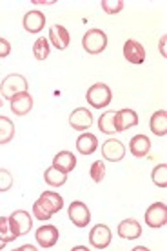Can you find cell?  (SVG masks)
<instances>
[{"label":"cell","mask_w":167,"mask_h":251,"mask_svg":"<svg viewBox=\"0 0 167 251\" xmlns=\"http://www.w3.org/2000/svg\"><path fill=\"white\" fill-rule=\"evenodd\" d=\"M142 235V227L136 222L135 219L122 220L120 226H118V237H122L125 240H135Z\"/></svg>","instance_id":"cell-16"},{"label":"cell","mask_w":167,"mask_h":251,"mask_svg":"<svg viewBox=\"0 0 167 251\" xmlns=\"http://www.w3.org/2000/svg\"><path fill=\"white\" fill-rule=\"evenodd\" d=\"M46 25V15L38 9H33V11H27L24 15V29L29 33H38L44 29Z\"/></svg>","instance_id":"cell-14"},{"label":"cell","mask_w":167,"mask_h":251,"mask_svg":"<svg viewBox=\"0 0 167 251\" xmlns=\"http://www.w3.org/2000/svg\"><path fill=\"white\" fill-rule=\"evenodd\" d=\"M69 219L76 227H86L91 220V211L89 207L80 201H74L71 206H69Z\"/></svg>","instance_id":"cell-7"},{"label":"cell","mask_w":167,"mask_h":251,"mask_svg":"<svg viewBox=\"0 0 167 251\" xmlns=\"http://www.w3.org/2000/svg\"><path fill=\"white\" fill-rule=\"evenodd\" d=\"M138 124V115L133 109H120L115 117V127L117 131H125L129 127H135Z\"/></svg>","instance_id":"cell-15"},{"label":"cell","mask_w":167,"mask_h":251,"mask_svg":"<svg viewBox=\"0 0 167 251\" xmlns=\"http://www.w3.org/2000/svg\"><path fill=\"white\" fill-rule=\"evenodd\" d=\"M111 229L105 226V224H96L89 233V242L93 244V248L96 250H105L109 242H111Z\"/></svg>","instance_id":"cell-9"},{"label":"cell","mask_w":167,"mask_h":251,"mask_svg":"<svg viewBox=\"0 0 167 251\" xmlns=\"http://www.w3.org/2000/svg\"><path fill=\"white\" fill-rule=\"evenodd\" d=\"M9 53H11V44L7 42L6 38H2V37H0V58L7 57Z\"/></svg>","instance_id":"cell-31"},{"label":"cell","mask_w":167,"mask_h":251,"mask_svg":"<svg viewBox=\"0 0 167 251\" xmlns=\"http://www.w3.org/2000/svg\"><path fill=\"white\" fill-rule=\"evenodd\" d=\"M167 222V207L164 202H155V204H151L147 207V211H145V224L149 227H164Z\"/></svg>","instance_id":"cell-6"},{"label":"cell","mask_w":167,"mask_h":251,"mask_svg":"<svg viewBox=\"0 0 167 251\" xmlns=\"http://www.w3.org/2000/svg\"><path fill=\"white\" fill-rule=\"evenodd\" d=\"M102 9L107 15H115L124 9V2L122 0H102Z\"/></svg>","instance_id":"cell-29"},{"label":"cell","mask_w":167,"mask_h":251,"mask_svg":"<svg viewBox=\"0 0 167 251\" xmlns=\"http://www.w3.org/2000/svg\"><path fill=\"white\" fill-rule=\"evenodd\" d=\"M6 244H7L6 240H2V239H0V250H4V248H6Z\"/></svg>","instance_id":"cell-34"},{"label":"cell","mask_w":167,"mask_h":251,"mask_svg":"<svg viewBox=\"0 0 167 251\" xmlns=\"http://www.w3.org/2000/svg\"><path fill=\"white\" fill-rule=\"evenodd\" d=\"M82 48L89 55H98L107 48V35L102 29H89L82 38Z\"/></svg>","instance_id":"cell-2"},{"label":"cell","mask_w":167,"mask_h":251,"mask_svg":"<svg viewBox=\"0 0 167 251\" xmlns=\"http://www.w3.org/2000/svg\"><path fill=\"white\" fill-rule=\"evenodd\" d=\"M11 186H13V175L7 170H2V168H0V193L9 191Z\"/></svg>","instance_id":"cell-30"},{"label":"cell","mask_w":167,"mask_h":251,"mask_svg":"<svg viewBox=\"0 0 167 251\" xmlns=\"http://www.w3.org/2000/svg\"><path fill=\"white\" fill-rule=\"evenodd\" d=\"M124 57L131 64H143L145 60V50L140 42L136 40H127L124 44Z\"/></svg>","instance_id":"cell-12"},{"label":"cell","mask_w":167,"mask_h":251,"mask_svg":"<svg viewBox=\"0 0 167 251\" xmlns=\"http://www.w3.org/2000/svg\"><path fill=\"white\" fill-rule=\"evenodd\" d=\"M0 239L6 240V242H11V240L17 239V235L11 231V226H9V219H7V217H0Z\"/></svg>","instance_id":"cell-27"},{"label":"cell","mask_w":167,"mask_h":251,"mask_svg":"<svg viewBox=\"0 0 167 251\" xmlns=\"http://www.w3.org/2000/svg\"><path fill=\"white\" fill-rule=\"evenodd\" d=\"M2 104H4V102H2V99H0V107H2Z\"/></svg>","instance_id":"cell-35"},{"label":"cell","mask_w":167,"mask_h":251,"mask_svg":"<svg viewBox=\"0 0 167 251\" xmlns=\"http://www.w3.org/2000/svg\"><path fill=\"white\" fill-rule=\"evenodd\" d=\"M166 42H167V37L164 35V37L160 38V53L162 57H167V51H166Z\"/></svg>","instance_id":"cell-32"},{"label":"cell","mask_w":167,"mask_h":251,"mask_svg":"<svg viewBox=\"0 0 167 251\" xmlns=\"http://www.w3.org/2000/svg\"><path fill=\"white\" fill-rule=\"evenodd\" d=\"M74 166H76V157H74L71 151H60L53 158V168H56L58 171H64V173L73 171Z\"/></svg>","instance_id":"cell-19"},{"label":"cell","mask_w":167,"mask_h":251,"mask_svg":"<svg viewBox=\"0 0 167 251\" xmlns=\"http://www.w3.org/2000/svg\"><path fill=\"white\" fill-rule=\"evenodd\" d=\"M15 137V124L7 117H0V144L11 142Z\"/></svg>","instance_id":"cell-24"},{"label":"cell","mask_w":167,"mask_h":251,"mask_svg":"<svg viewBox=\"0 0 167 251\" xmlns=\"http://www.w3.org/2000/svg\"><path fill=\"white\" fill-rule=\"evenodd\" d=\"M96 148H98V140H96L93 133H84V135L76 138V150L82 155H93Z\"/></svg>","instance_id":"cell-20"},{"label":"cell","mask_w":167,"mask_h":251,"mask_svg":"<svg viewBox=\"0 0 167 251\" xmlns=\"http://www.w3.org/2000/svg\"><path fill=\"white\" fill-rule=\"evenodd\" d=\"M69 31L64 27V25H53L49 29V42L55 46L56 50H66L69 46Z\"/></svg>","instance_id":"cell-18"},{"label":"cell","mask_w":167,"mask_h":251,"mask_svg":"<svg viewBox=\"0 0 167 251\" xmlns=\"http://www.w3.org/2000/svg\"><path fill=\"white\" fill-rule=\"evenodd\" d=\"M115 117H117V111H105V113L98 119L100 131L105 133V135L117 133V127H115Z\"/></svg>","instance_id":"cell-23"},{"label":"cell","mask_w":167,"mask_h":251,"mask_svg":"<svg viewBox=\"0 0 167 251\" xmlns=\"http://www.w3.org/2000/svg\"><path fill=\"white\" fill-rule=\"evenodd\" d=\"M151 178H153V182L158 188H167V164L156 166L155 170H153V173H151Z\"/></svg>","instance_id":"cell-26"},{"label":"cell","mask_w":167,"mask_h":251,"mask_svg":"<svg viewBox=\"0 0 167 251\" xmlns=\"http://www.w3.org/2000/svg\"><path fill=\"white\" fill-rule=\"evenodd\" d=\"M20 250L24 251V250H29V251H33L35 250V246H22V248H20Z\"/></svg>","instance_id":"cell-33"},{"label":"cell","mask_w":167,"mask_h":251,"mask_svg":"<svg viewBox=\"0 0 167 251\" xmlns=\"http://www.w3.org/2000/svg\"><path fill=\"white\" fill-rule=\"evenodd\" d=\"M37 242L42 250H48V248H53V246L58 242V227L56 226H42L38 227L37 233Z\"/></svg>","instance_id":"cell-11"},{"label":"cell","mask_w":167,"mask_h":251,"mask_svg":"<svg viewBox=\"0 0 167 251\" xmlns=\"http://www.w3.org/2000/svg\"><path fill=\"white\" fill-rule=\"evenodd\" d=\"M9 219V226H11V231L17 235V237H22V235H27V233L31 231L33 227V219L31 215L24 211V209H19V211H15L11 213V217H7Z\"/></svg>","instance_id":"cell-5"},{"label":"cell","mask_w":167,"mask_h":251,"mask_svg":"<svg viewBox=\"0 0 167 251\" xmlns=\"http://www.w3.org/2000/svg\"><path fill=\"white\" fill-rule=\"evenodd\" d=\"M25 91H27V80L22 75H7L0 84V95L7 100H11L15 95L25 93Z\"/></svg>","instance_id":"cell-4"},{"label":"cell","mask_w":167,"mask_h":251,"mask_svg":"<svg viewBox=\"0 0 167 251\" xmlns=\"http://www.w3.org/2000/svg\"><path fill=\"white\" fill-rule=\"evenodd\" d=\"M151 131L155 133L156 137H166L167 133V113L164 109L153 113L151 117Z\"/></svg>","instance_id":"cell-21"},{"label":"cell","mask_w":167,"mask_h":251,"mask_svg":"<svg viewBox=\"0 0 167 251\" xmlns=\"http://www.w3.org/2000/svg\"><path fill=\"white\" fill-rule=\"evenodd\" d=\"M33 53H35V58L46 60L49 57V40L48 38H38L35 46H33Z\"/></svg>","instance_id":"cell-25"},{"label":"cell","mask_w":167,"mask_h":251,"mask_svg":"<svg viewBox=\"0 0 167 251\" xmlns=\"http://www.w3.org/2000/svg\"><path fill=\"white\" fill-rule=\"evenodd\" d=\"M33 109V97L27 91L25 93L15 95L11 99V111L19 117H24Z\"/></svg>","instance_id":"cell-13"},{"label":"cell","mask_w":167,"mask_h":251,"mask_svg":"<svg viewBox=\"0 0 167 251\" xmlns=\"http://www.w3.org/2000/svg\"><path fill=\"white\" fill-rule=\"evenodd\" d=\"M102 155H104V158L109 160V162H118V160L124 158L125 148L120 140L111 138V140H105L104 144H102Z\"/></svg>","instance_id":"cell-10"},{"label":"cell","mask_w":167,"mask_h":251,"mask_svg":"<svg viewBox=\"0 0 167 251\" xmlns=\"http://www.w3.org/2000/svg\"><path fill=\"white\" fill-rule=\"evenodd\" d=\"M129 150L133 157H136V158L145 157L149 153V150H151V140H149V137H145V135H135L129 142Z\"/></svg>","instance_id":"cell-17"},{"label":"cell","mask_w":167,"mask_h":251,"mask_svg":"<svg viewBox=\"0 0 167 251\" xmlns=\"http://www.w3.org/2000/svg\"><path fill=\"white\" fill-rule=\"evenodd\" d=\"M44 180H46V184L53 186V188H60V186L68 182V173L58 171L56 168L51 166L49 170H46V173H44Z\"/></svg>","instance_id":"cell-22"},{"label":"cell","mask_w":167,"mask_h":251,"mask_svg":"<svg viewBox=\"0 0 167 251\" xmlns=\"http://www.w3.org/2000/svg\"><path fill=\"white\" fill-rule=\"evenodd\" d=\"M89 173H91V178H93V182H102L105 176V164L102 162V160H96V162L91 164V170H89Z\"/></svg>","instance_id":"cell-28"},{"label":"cell","mask_w":167,"mask_h":251,"mask_svg":"<svg viewBox=\"0 0 167 251\" xmlns=\"http://www.w3.org/2000/svg\"><path fill=\"white\" fill-rule=\"evenodd\" d=\"M86 99L95 109H102V107L111 104V89H109V86L102 84V82L93 84L91 88L87 89Z\"/></svg>","instance_id":"cell-3"},{"label":"cell","mask_w":167,"mask_h":251,"mask_svg":"<svg viewBox=\"0 0 167 251\" xmlns=\"http://www.w3.org/2000/svg\"><path fill=\"white\" fill-rule=\"evenodd\" d=\"M64 207V199L55 191H44L35 204H33V215L38 220H49L56 211Z\"/></svg>","instance_id":"cell-1"},{"label":"cell","mask_w":167,"mask_h":251,"mask_svg":"<svg viewBox=\"0 0 167 251\" xmlns=\"http://www.w3.org/2000/svg\"><path fill=\"white\" fill-rule=\"evenodd\" d=\"M93 124V115L87 111L86 107H76L73 113L69 115V126L76 131H86Z\"/></svg>","instance_id":"cell-8"}]
</instances>
